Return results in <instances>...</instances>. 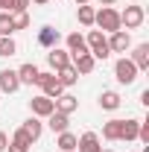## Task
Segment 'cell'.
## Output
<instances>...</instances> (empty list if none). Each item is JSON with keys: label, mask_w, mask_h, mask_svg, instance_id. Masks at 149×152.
<instances>
[{"label": "cell", "mask_w": 149, "mask_h": 152, "mask_svg": "<svg viewBox=\"0 0 149 152\" xmlns=\"http://www.w3.org/2000/svg\"><path fill=\"white\" fill-rule=\"evenodd\" d=\"M93 26H99V32H117V29H123L120 26V12L111 9V6H102L96 15H93Z\"/></svg>", "instance_id": "6da1fadb"}, {"label": "cell", "mask_w": 149, "mask_h": 152, "mask_svg": "<svg viewBox=\"0 0 149 152\" xmlns=\"http://www.w3.org/2000/svg\"><path fill=\"white\" fill-rule=\"evenodd\" d=\"M85 44H88V53H91L93 58H108V56H111L108 38H105V32H99V29H91L88 38H85Z\"/></svg>", "instance_id": "7a4b0ae2"}, {"label": "cell", "mask_w": 149, "mask_h": 152, "mask_svg": "<svg viewBox=\"0 0 149 152\" xmlns=\"http://www.w3.org/2000/svg\"><path fill=\"white\" fill-rule=\"evenodd\" d=\"M137 73H140V70L131 64V58H126V56L117 58V64H114V76H117L120 85H131V82L137 79Z\"/></svg>", "instance_id": "3957f363"}, {"label": "cell", "mask_w": 149, "mask_h": 152, "mask_svg": "<svg viewBox=\"0 0 149 152\" xmlns=\"http://www.w3.org/2000/svg\"><path fill=\"white\" fill-rule=\"evenodd\" d=\"M35 85L44 91V96H50V99H56V96L64 94V88H61V82L56 79V73H38Z\"/></svg>", "instance_id": "277c9868"}, {"label": "cell", "mask_w": 149, "mask_h": 152, "mask_svg": "<svg viewBox=\"0 0 149 152\" xmlns=\"http://www.w3.org/2000/svg\"><path fill=\"white\" fill-rule=\"evenodd\" d=\"M143 6H126L123 12H120V26H126V29H137L140 23H143Z\"/></svg>", "instance_id": "5b68a950"}, {"label": "cell", "mask_w": 149, "mask_h": 152, "mask_svg": "<svg viewBox=\"0 0 149 152\" xmlns=\"http://www.w3.org/2000/svg\"><path fill=\"white\" fill-rule=\"evenodd\" d=\"M29 108H32V117H50V114L56 111V102L50 99V96H35V99H29Z\"/></svg>", "instance_id": "8992f818"}, {"label": "cell", "mask_w": 149, "mask_h": 152, "mask_svg": "<svg viewBox=\"0 0 149 152\" xmlns=\"http://www.w3.org/2000/svg\"><path fill=\"white\" fill-rule=\"evenodd\" d=\"M131 47V38L126 29H117V32H111V38H108V50L111 53H126Z\"/></svg>", "instance_id": "52a82bcc"}, {"label": "cell", "mask_w": 149, "mask_h": 152, "mask_svg": "<svg viewBox=\"0 0 149 152\" xmlns=\"http://www.w3.org/2000/svg\"><path fill=\"white\" fill-rule=\"evenodd\" d=\"M70 64L76 67L79 76H85V73H91L93 67H96V58H93L91 53H79V56H70Z\"/></svg>", "instance_id": "ba28073f"}, {"label": "cell", "mask_w": 149, "mask_h": 152, "mask_svg": "<svg viewBox=\"0 0 149 152\" xmlns=\"http://www.w3.org/2000/svg\"><path fill=\"white\" fill-rule=\"evenodd\" d=\"M20 88V79H18V70H0V91L3 94H15Z\"/></svg>", "instance_id": "9c48e42d"}, {"label": "cell", "mask_w": 149, "mask_h": 152, "mask_svg": "<svg viewBox=\"0 0 149 152\" xmlns=\"http://www.w3.org/2000/svg\"><path fill=\"white\" fill-rule=\"evenodd\" d=\"M99 134L96 132H85L79 140H76V152H99Z\"/></svg>", "instance_id": "30bf717a"}, {"label": "cell", "mask_w": 149, "mask_h": 152, "mask_svg": "<svg viewBox=\"0 0 149 152\" xmlns=\"http://www.w3.org/2000/svg\"><path fill=\"white\" fill-rule=\"evenodd\" d=\"M47 61H50V67H53V70H61V67H67V64H70V53H67V50H58V47H50Z\"/></svg>", "instance_id": "8fae6325"}, {"label": "cell", "mask_w": 149, "mask_h": 152, "mask_svg": "<svg viewBox=\"0 0 149 152\" xmlns=\"http://www.w3.org/2000/svg\"><path fill=\"white\" fill-rule=\"evenodd\" d=\"M131 64L137 67V70H149V44H137L134 50H131Z\"/></svg>", "instance_id": "7c38bea8"}, {"label": "cell", "mask_w": 149, "mask_h": 152, "mask_svg": "<svg viewBox=\"0 0 149 152\" xmlns=\"http://www.w3.org/2000/svg\"><path fill=\"white\" fill-rule=\"evenodd\" d=\"M53 102H56V111L67 114V117H70V114H73L76 108H79V99H76L73 94H61V96H56Z\"/></svg>", "instance_id": "4fadbf2b"}, {"label": "cell", "mask_w": 149, "mask_h": 152, "mask_svg": "<svg viewBox=\"0 0 149 152\" xmlns=\"http://www.w3.org/2000/svg\"><path fill=\"white\" fill-rule=\"evenodd\" d=\"M64 41H67V53H70V56L88 53V44H85V35H82V32H70Z\"/></svg>", "instance_id": "5bb4252c"}, {"label": "cell", "mask_w": 149, "mask_h": 152, "mask_svg": "<svg viewBox=\"0 0 149 152\" xmlns=\"http://www.w3.org/2000/svg\"><path fill=\"white\" fill-rule=\"evenodd\" d=\"M29 146H32V140H29V137H26V134L18 129V132L12 134V140H9L6 152H29Z\"/></svg>", "instance_id": "9a60e30c"}, {"label": "cell", "mask_w": 149, "mask_h": 152, "mask_svg": "<svg viewBox=\"0 0 149 152\" xmlns=\"http://www.w3.org/2000/svg\"><path fill=\"white\" fill-rule=\"evenodd\" d=\"M120 102H123V99H120L117 91H102V94H99V108H102V111H117Z\"/></svg>", "instance_id": "2e32d148"}, {"label": "cell", "mask_w": 149, "mask_h": 152, "mask_svg": "<svg viewBox=\"0 0 149 152\" xmlns=\"http://www.w3.org/2000/svg\"><path fill=\"white\" fill-rule=\"evenodd\" d=\"M38 70L32 61H26V64H20L18 67V79H20V85H35V79H38Z\"/></svg>", "instance_id": "e0dca14e"}, {"label": "cell", "mask_w": 149, "mask_h": 152, "mask_svg": "<svg viewBox=\"0 0 149 152\" xmlns=\"http://www.w3.org/2000/svg\"><path fill=\"white\" fill-rule=\"evenodd\" d=\"M56 79L61 82V88H73L76 82H79V73H76V67H73V64H67V67L56 70Z\"/></svg>", "instance_id": "ac0fdd59"}, {"label": "cell", "mask_w": 149, "mask_h": 152, "mask_svg": "<svg viewBox=\"0 0 149 152\" xmlns=\"http://www.w3.org/2000/svg\"><path fill=\"white\" fill-rule=\"evenodd\" d=\"M47 126L53 129V132H67V126H70V117L67 114H61V111H53L50 117H47Z\"/></svg>", "instance_id": "d6986e66"}, {"label": "cell", "mask_w": 149, "mask_h": 152, "mask_svg": "<svg viewBox=\"0 0 149 152\" xmlns=\"http://www.w3.org/2000/svg\"><path fill=\"white\" fill-rule=\"evenodd\" d=\"M38 44L47 47V50L56 47V44H58V29H53V26H41V29H38Z\"/></svg>", "instance_id": "ffe728a7"}, {"label": "cell", "mask_w": 149, "mask_h": 152, "mask_svg": "<svg viewBox=\"0 0 149 152\" xmlns=\"http://www.w3.org/2000/svg\"><path fill=\"white\" fill-rule=\"evenodd\" d=\"M41 129H44V123H41V120H38V117H29V120H26V123H23V126H20V132L26 134V137H29V140H32V143H35L38 137H41Z\"/></svg>", "instance_id": "44dd1931"}, {"label": "cell", "mask_w": 149, "mask_h": 152, "mask_svg": "<svg viewBox=\"0 0 149 152\" xmlns=\"http://www.w3.org/2000/svg\"><path fill=\"white\" fill-rule=\"evenodd\" d=\"M76 140H79V137H76L73 132H58L56 146H58L61 152H73V149H76Z\"/></svg>", "instance_id": "7402d4cb"}, {"label": "cell", "mask_w": 149, "mask_h": 152, "mask_svg": "<svg viewBox=\"0 0 149 152\" xmlns=\"http://www.w3.org/2000/svg\"><path fill=\"white\" fill-rule=\"evenodd\" d=\"M137 126H140V120H123L120 140H137Z\"/></svg>", "instance_id": "603a6c76"}, {"label": "cell", "mask_w": 149, "mask_h": 152, "mask_svg": "<svg viewBox=\"0 0 149 152\" xmlns=\"http://www.w3.org/2000/svg\"><path fill=\"white\" fill-rule=\"evenodd\" d=\"M120 126H123V120H108L102 126V137L105 140H120Z\"/></svg>", "instance_id": "cb8c5ba5"}, {"label": "cell", "mask_w": 149, "mask_h": 152, "mask_svg": "<svg viewBox=\"0 0 149 152\" xmlns=\"http://www.w3.org/2000/svg\"><path fill=\"white\" fill-rule=\"evenodd\" d=\"M93 15H96L93 6H79V9H76V18H79L82 26H93Z\"/></svg>", "instance_id": "d4e9b609"}, {"label": "cell", "mask_w": 149, "mask_h": 152, "mask_svg": "<svg viewBox=\"0 0 149 152\" xmlns=\"http://www.w3.org/2000/svg\"><path fill=\"white\" fill-rule=\"evenodd\" d=\"M15 53H18V44H15V38H12V35L0 38V56L9 58V56H15Z\"/></svg>", "instance_id": "484cf974"}, {"label": "cell", "mask_w": 149, "mask_h": 152, "mask_svg": "<svg viewBox=\"0 0 149 152\" xmlns=\"http://www.w3.org/2000/svg\"><path fill=\"white\" fill-rule=\"evenodd\" d=\"M9 15H12V29H15V32L29 26V15H26V12H9Z\"/></svg>", "instance_id": "4316f807"}, {"label": "cell", "mask_w": 149, "mask_h": 152, "mask_svg": "<svg viewBox=\"0 0 149 152\" xmlns=\"http://www.w3.org/2000/svg\"><path fill=\"white\" fill-rule=\"evenodd\" d=\"M29 0H3V12H26Z\"/></svg>", "instance_id": "83f0119b"}, {"label": "cell", "mask_w": 149, "mask_h": 152, "mask_svg": "<svg viewBox=\"0 0 149 152\" xmlns=\"http://www.w3.org/2000/svg\"><path fill=\"white\" fill-rule=\"evenodd\" d=\"M15 29H12V15L9 12H0V38H6V35H12Z\"/></svg>", "instance_id": "f1b7e54d"}, {"label": "cell", "mask_w": 149, "mask_h": 152, "mask_svg": "<svg viewBox=\"0 0 149 152\" xmlns=\"http://www.w3.org/2000/svg\"><path fill=\"white\" fill-rule=\"evenodd\" d=\"M6 146H9V137H6V132H0V152H6Z\"/></svg>", "instance_id": "f546056e"}, {"label": "cell", "mask_w": 149, "mask_h": 152, "mask_svg": "<svg viewBox=\"0 0 149 152\" xmlns=\"http://www.w3.org/2000/svg\"><path fill=\"white\" fill-rule=\"evenodd\" d=\"M99 3H102V6H114L117 0H99Z\"/></svg>", "instance_id": "4dcf8cb0"}, {"label": "cell", "mask_w": 149, "mask_h": 152, "mask_svg": "<svg viewBox=\"0 0 149 152\" xmlns=\"http://www.w3.org/2000/svg\"><path fill=\"white\" fill-rule=\"evenodd\" d=\"M88 3H91V0H76V6H88Z\"/></svg>", "instance_id": "1f68e13d"}, {"label": "cell", "mask_w": 149, "mask_h": 152, "mask_svg": "<svg viewBox=\"0 0 149 152\" xmlns=\"http://www.w3.org/2000/svg\"><path fill=\"white\" fill-rule=\"evenodd\" d=\"M29 3H38V6H44V3H50V0H29Z\"/></svg>", "instance_id": "d6a6232c"}, {"label": "cell", "mask_w": 149, "mask_h": 152, "mask_svg": "<svg viewBox=\"0 0 149 152\" xmlns=\"http://www.w3.org/2000/svg\"><path fill=\"white\" fill-rule=\"evenodd\" d=\"M99 152H114V149H99Z\"/></svg>", "instance_id": "836d02e7"}, {"label": "cell", "mask_w": 149, "mask_h": 152, "mask_svg": "<svg viewBox=\"0 0 149 152\" xmlns=\"http://www.w3.org/2000/svg\"><path fill=\"white\" fill-rule=\"evenodd\" d=\"M0 12H3V0H0Z\"/></svg>", "instance_id": "e575fe53"}, {"label": "cell", "mask_w": 149, "mask_h": 152, "mask_svg": "<svg viewBox=\"0 0 149 152\" xmlns=\"http://www.w3.org/2000/svg\"><path fill=\"white\" fill-rule=\"evenodd\" d=\"M73 152H76V149H73Z\"/></svg>", "instance_id": "d590c367"}]
</instances>
